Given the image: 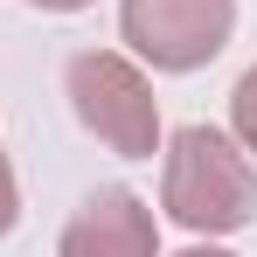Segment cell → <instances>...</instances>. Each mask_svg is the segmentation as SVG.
Instances as JSON below:
<instances>
[{
    "label": "cell",
    "mask_w": 257,
    "mask_h": 257,
    "mask_svg": "<svg viewBox=\"0 0 257 257\" xmlns=\"http://www.w3.org/2000/svg\"><path fill=\"white\" fill-rule=\"evenodd\" d=\"M160 202L195 236H229L257 222V167L250 153L215 125H181L167 139V188Z\"/></svg>",
    "instance_id": "1"
},
{
    "label": "cell",
    "mask_w": 257,
    "mask_h": 257,
    "mask_svg": "<svg viewBox=\"0 0 257 257\" xmlns=\"http://www.w3.org/2000/svg\"><path fill=\"white\" fill-rule=\"evenodd\" d=\"M70 104L111 153L125 160H153L160 146V104H153V84L139 77V63H125L118 49H84L70 56Z\"/></svg>",
    "instance_id": "2"
},
{
    "label": "cell",
    "mask_w": 257,
    "mask_h": 257,
    "mask_svg": "<svg viewBox=\"0 0 257 257\" xmlns=\"http://www.w3.org/2000/svg\"><path fill=\"white\" fill-rule=\"evenodd\" d=\"M118 28L153 70H202L236 35V0H125Z\"/></svg>",
    "instance_id": "3"
},
{
    "label": "cell",
    "mask_w": 257,
    "mask_h": 257,
    "mask_svg": "<svg viewBox=\"0 0 257 257\" xmlns=\"http://www.w3.org/2000/svg\"><path fill=\"white\" fill-rule=\"evenodd\" d=\"M56 257H160L153 209H146L132 188H97L84 209L70 215Z\"/></svg>",
    "instance_id": "4"
},
{
    "label": "cell",
    "mask_w": 257,
    "mask_h": 257,
    "mask_svg": "<svg viewBox=\"0 0 257 257\" xmlns=\"http://www.w3.org/2000/svg\"><path fill=\"white\" fill-rule=\"evenodd\" d=\"M229 118H236V139H243V153H257V70L236 84V97H229Z\"/></svg>",
    "instance_id": "5"
},
{
    "label": "cell",
    "mask_w": 257,
    "mask_h": 257,
    "mask_svg": "<svg viewBox=\"0 0 257 257\" xmlns=\"http://www.w3.org/2000/svg\"><path fill=\"white\" fill-rule=\"evenodd\" d=\"M14 215H21V188H14V167H7V153H0V236L14 229Z\"/></svg>",
    "instance_id": "6"
},
{
    "label": "cell",
    "mask_w": 257,
    "mask_h": 257,
    "mask_svg": "<svg viewBox=\"0 0 257 257\" xmlns=\"http://www.w3.org/2000/svg\"><path fill=\"white\" fill-rule=\"evenodd\" d=\"M28 7H42V14H77V7H90V0H28Z\"/></svg>",
    "instance_id": "7"
},
{
    "label": "cell",
    "mask_w": 257,
    "mask_h": 257,
    "mask_svg": "<svg viewBox=\"0 0 257 257\" xmlns=\"http://www.w3.org/2000/svg\"><path fill=\"white\" fill-rule=\"evenodd\" d=\"M181 257H236V250H215V243H195V250H181Z\"/></svg>",
    "instance_id": "8"
}]
</instances>
